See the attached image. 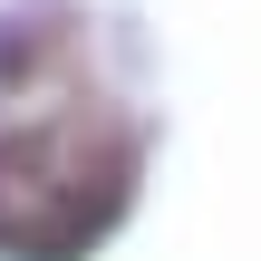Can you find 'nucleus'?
<instances>
[{"instance_id": "1", "label": "nucleus", "mask_w": 261, "mask_h": 261, "mask_svg": "<svg viewBox=\"0 0 261 261\" xmlns=\"http://www.w3.org/2000/svg\"><path fill=\"white\" fill-rule=\"evenodd\" d=\"M136 155L97 116L0 126V261H87L126 213Z\"/></svg>"}]
</instances>
